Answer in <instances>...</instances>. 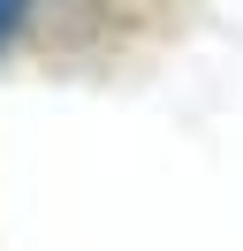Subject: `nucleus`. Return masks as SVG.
I'll use <instances>...</instances> for the list:
<instances>
[{
    "mask_svg": "<svg viewBox=\"0 0 243 251\" xmlns=\"http://www.w3.org/2000/svg\"><path fill=\"white\" fill-rule=\"evenodd\" d=\"M23 8H30V0H0V46L15 38V23H23Z\"/></svg>",
    "mask_w": 243,
    "mask_h": 251,
    "instance_id": "f257e3e1",
    "label": "nucleus"
}]
</instances>
